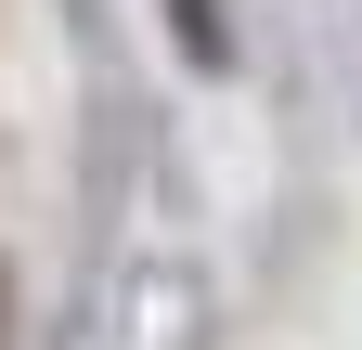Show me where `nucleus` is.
<instances>
[{
	"label": "nucleus",
	"mask_w": 362,
	"mask_h": 350,
	"mask_svg": "<svg viewBox=\"0 0 362 350\" xmlns=\"http://www.w3.org/2000/svg\"><path fill=\"white\" fill-rule=\"evenodd\" d=\"M0 298H13V273H0Z\"/></svg>",
	"instance_id": "nucleus-1"
}]
</instances>
